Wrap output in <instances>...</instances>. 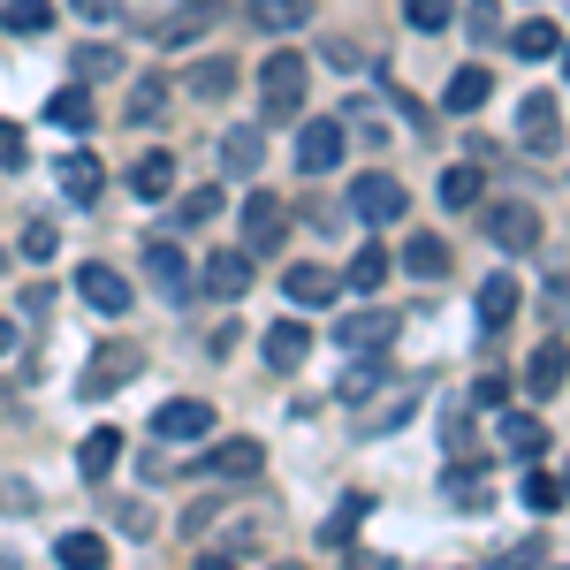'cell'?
<instances>
[{
    "label": "cell",
    "mask_w": 570,
    "mask_h": 570,
    "mask_svg": "<svg viewBox=\"0 0 570 570\" xmlns=\"http://www.w3.org/2000/svg\"><path fill=\"white\" fill-rule=\"evenodd\" d=\"M305 53H274L259 61V122H297V107H305Z\"/></svg>",
    "instance_id": "6da1fadb"
},
{
    "label": "cell",
    "mask_w": 570,
    "mask_h": 570,
    "mask_svg": "<svg viewBox=\"0 0 570 570\" xmlns=\"http://www.w3.org/2000/svg\"><path fill=\"white\" fill-rule=\"evenodd\" d=\"M480 198H487V176L472 160H464V168H441V206H449V214H464V206H480Z\"/></svg>",
    "instance_id": "484cf974"
},
{
    "label": "cell",
    "mask_w": 570,
    "mask_h": 570,
    "mask_svg": "<svg viewBox=\"0 0 570 570\" xmlns=\"http://www.w3.org/2000/svg\"><path fill=\"white\" fill-rule=\"evenodd\" d=\"M282 289H289V305H327V297L343 289V274H327V266H289Z\"/></svg>",
    "instance_id": "603a6c76"
},
{
    "label": "cell",
    "mask_w": 570,
    "mask_h": 570,
    "mask_svg": "<svg viewBox=\"0 0 570 570\" xmlns=\"http://www.w3.org/2000/svg\"><path fill=\"white\" fill-rule=\"evenodd\" d=\"M305 357H312V327L305 320H274V327H266V365H274V373H297Z\"/></svg>",
    "instance_id": "2e32d148"
},
{
    "label": "cell",
    "mask_w": 570,
    "mask_h": 570,
    "mask_svg": "<svg viewBox=\"0 0 570 570\" xmlns=\"http://www.w3.org/2000/svg\"><path fill=\"white\" fill-rule=\"evenodd\" d=\"M343 153H351V130L343 122H305V137H297V168L305 176H335Z\"/></svg>",
    "instance_id": "8992f818"
},
{
    "label": "cell",
    "mask_w": 570,
    "mask_h": 570,
    "mask_svg": "<svg viewBox=\"0 0 570 570\" xmlns=\"http://www.w3.org/2000/svg\"><path fill=\"white\" fill-rule=\"evenodd\" d=\"M77 16H85V23H115V16H122V0H77Z\"/></svg>",
    "instance_id": "681fc988"
},
{
    "label": "cell",
    "mask_w": 570,
    "mask_h": 570,
    "mask_svg": "<svg viewBox=\"0 0 570 570\" xmlns=\"http://www.w3.org/2000/svg\"><path fill=\"white\" fill-rule=\"evenodd\" d=\"M456 16H464L472 46H494V39H502V0H472V8H456Z\"/></svg>",
    "instance_id": "74e56055"
},
{
    "label": "cell",
    "mask_w": 570,
    "mask_h": 570,
    "mask_svg": "<svg viewBox=\"0 0 570 570\" xmlns=\"http://www.w3.org/2000/svg\"><path fill=\"white\" fill-rule=\"evenodd\" d=\"M518 274H487L480 282V327H510V312H518Z\"/></svg>",
    "instance_id": "44dd1931"
},
{
    "label": "cell",
    "mask_w": 570,
    "mask_h": 570,
    "mask_svg": "<svg viewBox=\"0 0 570 570\" xmlns=\"http://www.w3.org/2000/svg\"><path fill=\"white\" fill-rule=\"evenodd\" d=\"M23 160H31L23 130H16V122H0V168H23Z\"/></svg>",
    "instance_id": "bcb514c9"
},
{
    "label": "cell",
    "mask_w": 570,
    "mask_h": 570,
    "mask_svg": "<svg viewBox=\"0 0 570 570\" xmlns=\"http://www.w3.org/2000/svg\"><path fill=\"white\" fill-rule=\"evenodd\" d=\"M518 137H525L532 153H563V115H556L548 91H525L518 99Z\"/></svg>",
    "instance_id": "8fae6325"
},
{
    "label": "cell",
    "mask_w": 570,
    "mask_h": 570,
    "mask_svg": "<svg viewBox=\"0 0 570 570\" xmlns=\"http://www.w3.org/2000/svg\"><path fill=\"white\" fill-rule=\"evenodd\" d=\"M220 168H228V176H266V137L259 130H228L220 137Z\"/></svg>",
    "instance_id": "ac0fdd59"
},
{
    "label": "cell",
    "mask_w": 570,
    "mask_h": 570,
    "mask_svg": "<svg viewBox=\"0 0 570 570\" xmlns=\"http://www.w3.org/2000/svg\"><path fill=\"white\" fill-rule=\"evenodd\" d=\"M395 327H403V320H395V312H381V305H365V312H351V320H335V343H343V351H389L395 343Z\"/></svg>",
    "instance_id": "30bf717a"
},
{
    "label": "cell",
    "mask_w": 570,
    "mask_h": 570,
    "mask_svg": "<svg viewBox=\"0 0 570 570\" xmlns=\"http://www.w3.org/2000/svg\"><path fill=\"white\" fill-rule=\"evenodd\" d=\"M494 441H502V456H510V464H540L548 426H540L532 411H510V403H502V426H494Z\"/></svg>",
    "instance_id": "5bb4252c"
},
{
    "label": "cell",
    "mask_w": 570,
    "mask_h": 570,
    "mask_svg": "<svg viewBox=\"0 0 570 570\" xmlns=\"http://www.w3.org/2000/svg\"><path fill=\"white\" fill-rule=\"evenodd\" d=\"M563 494H570V472H563Z\"/></svg>",
    "instance_id": "db71d44e"
},
{
    "label": "cell",
    "mask_w": 570,
    "mask_h": 570,
    "mask_svg": "<svg viewBox=\"0 0 570 570\" xmlns=\"http://www.w3.org/2000/svg\"><path fill=\"white\" fill-rule=\"evenodd\" d=\"M252 16L266 31H297V23H312V0H252Z\"/></svg>",
    "instance_id": "d590c367"
},
{
    "label": "cell",
    "mask_w": 570,
    "mask_h": 570,
    "mask_svg": "<svg viewBox=\"0 0 570 570\" xmlns=\"http://www.w3.org/2000/svg\"><path fill=\"white\" fill-rule=\"evenodd\" d=\"M518 494H525V510H540V518H548V510H563V480H556V472H540V464H525Z\"/></svg>",
    "instance_id": "836d02e7"
},
{
    "label": "cell",
    "mask_w": 570,
    "mask_h": 570,
    "mask_svg": "<svg viewBox=\"0 0 570 570\" xmlns=\"http://www.w3.org/2000/svg\"><path fill=\"white\" fill-rule=\"evenodd\" d=\"M472 403H480V411H502V403H510V373H480Z\"/></svg>",
    "instance_id": "f6af8a7d"
},
{
    "label": "cell",
    "mask_w": 570,
    "mask_h": 570,
    "mask_svg": "<svg viewBox=\"0 0 570 570\" xmlns=\"http://www.w3.org/2000/svg\"><path fill=\"white\" fill-rule=\"evenodd\" d=\"M23 259H53V220H31L23 228Z\"/></svg>",
    "instance_id": "7dc6e473"
},
{
    "label": "cell",
    "mask_w": 570,
    "mask_h": 570,
    "mask_svg": "<svg viewBox=\"0 0 570 570\" xmlns=\"http://www.w3.org/2000/svg\"><path fill=\"white\" fill-rule=\"evenodd\" d=\"M53 563H69V570H107V540H99V532H61V540H53Z\"/></svg>",
    "instance_id": "83f0119b"
},
{
    "label": "cell",
    "mask_w": 570,
    "mask_h": 570,
    "mask_svg": "<svg viewBox=\"0 0 570 570\" xmlns=\"http://www.w3.org/2000/svg\"><path fill=\"white\" fill-rule=\"evenodd\" d=\"M160 107H168V85L160 77H137L130 85V130L137 122H160Z\"/></svg>",
    "instance_id": "f35d334b"
},
{
    "label": "cell",
    "mask_w": 570,
    "mask_h": 570,
    "mask_svg": "<svg viewBox=\"0 0 570 570\" xmlns=\"http://www.w3.org/2000/svg\"><path fill=\"white\" fill-rule=\"evenodd\" d=\"M46 23H53V0H8V8H0V31H8V39H39Z\"/></svg>",
    "instance_id": "4dcf8cb0"
},
{
    "label": "cell",
    "mask_w": 570,
    "mask_h": 570,
    "mask_svg": "<svg viewBox=\"0 0 570 570\" xmlns=\"http://www.w3.org/2000/svg\"><path fill=\"white\" fill-rule=\"evenodd\" d=\"M441 502H456V510H487V449L449 456V472H441Z\"/></svg>",
    "instance_id": "4fadbf2b"
},
{
    "label": "cell",
    "mask_w": 570,
    "mask_h": 570,
    "mask_svg": "<svg viewBox=\"0 0 570 570\" xmlns=\"http://www.w3.org/2000/svg\"><path fill=\"white\" fill-rule=\"evenodd\" d=\"M282 236H289V206H282L274 190H259V198L244 206V244H252L259 259H274V252H282Z\"/></svg>",
    "instance_id": "52a82bcc"
},
{
    "label": "cell",
    "mask_w": 570,
    "mask_h": 570,
    "mask_svg": "<svg viewBox=\"0 0 570 570\" xmlns=\"http://www.w3.org/2000/svg\"><path fill=\"white\" fill-rule=\"evenodd\" d=\"M403 419H411V395H395L389 411H365V419H357V434H395Z\"/></svg>",
    "instance_id": "7bdbcfd3"
},
{
    "label": "cell",
    "mask_w": 570,
    "mask_h": 570,
    "mask_svg": "<svg viewBox=\"0 0 570 570\" xmlns=\"http://www.w3.org/2000/svg\"><path fill=\"white\" fill-rule=\"evenodd\" d=\"M343 130H357V145H381V137H389V115H381L373 99H351V107H343Z\"/></svg>",
    "instance_id": "8d00e7d4"
},
{
    "label": "cell",
    "mask_w": 570,
    "mask_h": 570,
    "mask_svg": "<svg viewBox=\"0 0 570 570\" xmlns=\"http://www.w3.org/2000/svg\"><path fill=\"white\" fill-rule=\"evenodd\" d=\"M365 510H373V494H343V510L320 525V548H351L357 525H365Z\"/></svg>",
    "instance_id": "f546056e"
},
{
    "label": "cell",
    "mask_w": 570,
    "mask_h": 570,
    "mask_svg": "<svg viewBox=\"0 0 570 570\" xmlns=\"http://www.w3.org/2000/svg\"><path fill=\"white\" fill-rule=\"evenodd\" d=\"M0 411H8V395H0Z\"/></svg>",
    "instance_id": "11a10c76"
},
{
    "label": "cell",
    "mask_w": 570,
    "mask_h": 570,
    "mask_svg": "<svg viewBox=\"0 0 570 570\" xmlns=\"http://www.w3.org/2000/svg\"><path fill=\"white\" fill-rule=\"evenodd\" d=\"M53 176H61V190H69L77 206H91V198H99V183H107V168H99L91 153H69V160H61Z\"/></svg>",
    "instance_id": "d4e9b609"
},
{
    "label": "cell",
    "mask_w": 570,
    "mask_h": 570,
    "mask_svg": "<svg viewBox=\"0 0 570 570\" xmlns=\"http://www.w3.org/2000/svg\"><path fill=\"white\" fill-rule=\"evenodd\" d=\"M16 351V320H0V357Z\"/></svg>",
    "instance_id": "816d5d0a"
},
{
    "label": "cell",
    "mask_w": 570,
    "mask_h": 570,
    "mask_svg": "<svg viewBox=\"0 0 570 570\" xmlns=\"http://www.w3.org/2000/svg\"><path fill=\"white\" fill-rule=\"evenodd\" d=\"M137 373H145V351H137V343H99L91 365L77 373V395H85V403H107V395L122 389V381H137Z\"/></svg>",
    "instance_id": "7a4b0ae2"
},
{
    "label": "cell",
    "mask_w": 570,
    "mask_h": 570,
    "mask_svg": "<svg viewBox=\"0 0 570 570\" xmlns=\"http://www.w3.org/2000/svg\"><path fill=\"white\" fill-rule=\"evenodd\" d=\"M403 214H411V190H403L395 176H381V168H373V176L351 183V220H365V228H389V220H403Z\"/></svg>",
    "instance_id": "277c9868"
},
{
    "label": "cell",
    "mask_w": 570,
    "mask_h": 570,
    "mask_svg": "<svg viewBox=\"0 0 570 570\" xmlns=\"http://www.w3.org/2000/svg\"><path fill=\"white\" fill-rule=\"evenodd\" d=\"M130 190L137 198H168V190H176V160H168V153H145L130 168Z\"/></svg>",
    "instance_id": "d6a6232c"
},
{
    "label": "cell",
    "mask_w": 570,
    "mask_h": 570,
    "mask_svg": "<svg viewBox=\"0 0 570 570\" xmlns=\"http://www.w3.org/2000/svg\"><path fill=\"white\" fill-rule=\"evenodd\" d=\"M115 464H122V434H115V426H91L85 449H77V472H85V480L99 487L107 472H115Z\"/></svg>",
    "instance_id": "d6986e66"
},
{
    "label": "cell",
    "mask_w": 570,
    "mask_h": 570,
    "mask_svg": "<svg viewBox=\"0 0 570 570\" xmlns=\"http://www.w3.org/2000/svg\"><path fill=\"white\" fill-rule=\"evenodd\" d=\"M381 381H389L381 365H351V373H343V403H365V395L381 389Z\"/></svg>",
    "instance_id": "ee69618b"
},
{
    "label": "cell",
    "mask_w": 570,
    "mask_h": 570,
    "mask_svg": "<svg viewBox=\"0 0 570 570\" xmlns=\"http://www.w3.org/2000/svg\"><path fill=\"white\" fill-rule=\"evenodd\" d=\"M556 46H563V23H548V16H532V23L510 31V53H518V61H548Z\"/></svg>",
    "instance_id": "cb8c5ba5"
},
{
    "label": "cell",
    "mask_w": 570,
    "mask_h": 570,
    "mask_svg": "<svg viewBox=\"0 0 570 570\" xmlns=\"http://www.w3.org/2000/svg\"><path fill=\"white\" fill-rule=\"evenodd\" d=\"M220 16H228L220 0H198V8H183V16H168V23H160L153 39H160V46H183V39H198L206 23H220Z\"/></svg>",
    "instance_id": "4316f807"
},
{
    "label": "cell",
    "mask_w": 570,
    "mask_h": 570,
    "mask_svg": "<svg viewBox=\"0 0 570 570\" xmlns=\"http://www.w3.org/2000/svg\"><path fill=\"white\" fill-rule=\"evenodd\" d=\"M487 91H494V77H487L480 61H472V69H456V77H449L441 107H449V115H480V107H487Z\"/></svg>",
    "instance_id": "ffe728a7"
},
{
    "label": "cell",
    "mask_w": 570,
    "mask_h": 570,
    "mask_svg": "<svg viewBox=\"0 0 570 570\" xmlns=\"http://www.w3.org/2000/svg\"><path fill=\"white\" fill-rule=\"evenodd\" d=\"M214 214H220V190H214V183H198L190 198H176V220H183V228H206Z\"/></svg>",
    "instance_id": "60d3db41"
},
{
    "label": "cell",
    "mask_w": 570,
    "mask_h": 570,
    "mask_svg": "<svg viewBox=\"0 0 570 570\" xmlns=\"http://www.w3.org/2000/svg\"><path fill=\"white\" fill-rule=\"evenodd\" d=\"M389 252H381V244H365V252H357V259L351 266H343V282H351V289H357V297H381V282H389Z\"/></svg>",
    "instance_id": "f1b7e54d"
},
{
    "label": "cell",
    "mask_w": 570,
    "mask_h": 570,
    "mask_svg": "<svg viewBox=\"0 0 570 570\" xmlns=\"http://www.w3.org/2000/svg\"><path fill=\"white\" fill-rule=\"evenodd\" d=\"M46 122H61V130H91L99 122V107H91V85L77 77V85H61L53 99H46Z\"/></svg>",
    "instance_id": "e0dca14e"
},
{
    "label": "cell",
    "mask_w": 570,
    "mask_h": 570,
    "mask_svg": "<svg viewBox=\"0 0 570 570\" xmlns=\"http://www.w3.org/2000/svg\"><path fill=\"white\" fill-rule=\"evenodd\" d=\"M77 77H122V53H115V46H77Z\"/></svg>",
    "instance_id": "b9f144b4"
},
{
    "label": "cell",
    "mask_w": 570,
    "mask_h": 570,
    "mask_svg": "<svg viewBox=\"0 0 570 570\" xmlns=\"http://www.w3.org/2000/svg\"><path fill=\"white\" fill-rule=\"evenodd\" d=\"M403 23L411 31H449L456 23V0H403Z\"/></svg>",
    "instance_id": "ab89813d"
},
{
    "label": "cell",
    "mask_w": 570,
    "mask_h": 570,
    "mask_svg": "<svg viewBox=\"0 0 570 570\" xmlns=\"http://www.w3.org/2000/svg\"><path fill=\"white\" fill-rule=\"evenodd\" d=\"M198 289H206V297H220V305H236V297L252 289V252H206Z\"/></svg>",
    "instance_id": "9c48e42d"
},
{
    "label": "cell",
    "mask_w": 570,
    "mask_h": 570,
    "mask_svg": "<svg viewBox=\"0 0 570 570\" xmlns=\"http://www.w3.org/2000/svg\"><path fill=\"white\" fill-rule=\"evenodd\" d=\"M0 510H31V487H23V480H8V487H0Z\"/></svg>",
    "instance_id": "f907efd6"
},
{
    "label": "cell",
    "mask_w": 570,
    "mask_h": 570,
    "mask_svg": "<svg viewBox=\"0 0 570 570\" xmlns=\"http://www.w3.org/2000/svg\"><path fill=\"white\" fill-rule=\"evenodd\" d=\"M214 434V403L206 395H176L153 411V441H206Z\"/></svg>",
    "instance_id": "5b68a950"
},
{
    "label": "cell",
    "mask_w": 570,
    "mask_h": 570,
    "mask_svg": "<svg viewBox=\"0 0 570 570\" xmlns=\"http://www.w3.org/2000/svg\"><path fill=\"white\" fill-rule=\"evenodd\" d=\"M305 220L320 228V236H335V228H343L351 214H343V206H320V198H305Z\"/></svg>",
    "instance_id": "c3c4849f"
},
{
    "label": "cell",
    "mask_w": 570,
    "mask_h": 570,
    "mask_svg": "<svg viewBox=\"0 0 570 570\" xmlns=\"http://www.w3.org/2000/svg\"><path fill=\"white\" fill-rule=\"evenodd\" d=\"M403 266H411L419 282H449V244H441V236H411V244H403Z\"/></svg>",
    "instance_id": "1f68e13d"
},
{
    "label": "cell",
    "mask_w": 570,
    "mask_h": 570,
    "mask_svg": "<svg viewBox=\"0 0 570 570\" xmlns=\"http://www.w3.org/2000/svg\"><path fill=\"white\" fill-rule=\"evenodd\" d=\"M77 297H85L91 312H107V320L137 305V289L122 282V274H115V266H99V259H91V266H77Z\"/></svg>",
    "instance_id": "7c38bea8"
},
{
    "label": "cell",
    "mask_w": 570,
    "mask_h": 570,
    "mask_svg": "<svg viewBox=\"0 0 570 570\" xmlns=\"http://www.w3.org/2000/svg\"><path fill=\"white\" fill-rule=\"evenodd\" d=\"M563 381H570V343L548 335V343L525 357V395H563Z\"/></svg>",
    "instance_id": "9a60e30c"
},
{
    "label": "cell",
    "mask_w": 570,
    "mask_h": 570,
    "mask_svg": "<svg viewBox=\"0 0 570 570\" xmlns=\"http://www.w3.org/2000/svg\"><path fill=\"white\" fill-rule=\"evenodd\" d=\"M190 91H198V99H228V91H236V61H198V69H190Z\"/></svg>",
    "instance_id": "e575fe53"
},
{
    "label": "cell",
    "mask_w": 570,
    "mask_h": 570,
    "mask_svg": "<svg viewBox=\"0 0 570 570\" xmlns=\"http://www.w3.org/2000/svg\"><path fill=\"white\" fill-rule=\"evenodd\" d=\"M563 77H570V46H563Z\"/></svg>",
    "instance_id": "f5cc1de1"
},
{
    "label": "cell",
    "mask_w": 570,
    "mask_h": 570,
    "mask_svg": "<svg viewBox=\"0 0 570 570\" xmlns=\"http://www.w3.org/2000/svg\"><path fill=\"white\" fill-rule=\"evenodd\" d=\"M145 274H153V282H160V289H168V297H190V266H183V252L176 244H145Z\"/></svg>",
    "instance_id": "7402d4cb"
},
{
    "label": "cell",
    "mask_w": 570,
    "mask_h": 570,
    "mask_svg": "<svg viewBox=\"0 0 570 570\" xmlns=\"http://www.w3.org/2000/svg\"><path fill=\"white\" fill-rule=\"evenodd\" d=\"M487 244H494L502 259H525L532 244H540V206H532V198H502V206H487Z\"/></svg>",
    "instance_id": "3957f363"
},
{
    "label": "cell",
    "mask_w": 570,
    "mask_h": 570,
    "mask_svg": "<svg viewBox=\"0 0 570 570\" xmlns=\"http://www.w3.org/2000/svg\"><path fill=\"white\" fill-rule=\"evenodd\" d=\"M198 472H206V480H259L266 441H214V449L198 456Z\"/></svg>",
    "instance_id": "ba28073f"
}]
</instances>
